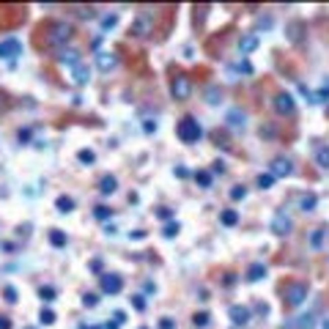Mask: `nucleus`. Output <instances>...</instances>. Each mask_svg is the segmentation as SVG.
I'll return each mask as SVG.
<instances>
[{
	"label": "nucleus",
	"mask_w": 329,
	"mask_h": 329,
	"mask_svg": "<svg viewBox=\"0 0 329 329\" xmlns=\"http://www.w3.org/2000/svg\"><path fill=\"white\" fill-rule=\"evenodd\" d=\"M176 135H178L181 143H198V140L203 137V126H200L192 116H187V118H181V121H178Z\"/></svg>",
	"instance_id": "1"
},
{
	"label": "nucleus",
	"mask_w": 329,
	"mask_h": 329,
	"mask_svg": "<svg viewBox=\"0 0 329 329\" xmlns=\"http://www.w3.org/2000/svg\"><path fill=\"white\" fill-rule=\"evenodd\" d=\"M71 36H75V28H71L69 22H52L50 30H47V44L50 47H63Z\"/></svg>",
	"instance_id": "2"
},
{
	"label": "nucleus",
	"mask_w": 329,
	"mask_h": 329,
	"mask_svg": "<svg viewBox=\"0 0 329 329\" xmlns=\"http://www.w3.org/2000/svg\"><path fill=\"white\" fill-rule=\"evenodd\" d=\"M283 299H285L288 307H299L302 302L307 299V285L299 283V280H294V283L283 285Z\"/></svg>",
	"instance_id": "3"
},
{
	"label": "nucleus",
	"mask_w": 329,
	"mask_h": 329,
	"mask_svg": "<svg viewBox=\"0 0 329 329\" xmlns=\"http://www.w3.org/2000/svg\"><path fill=\"white\" fill-rule=\"evenodd\" d=\"M170 93H173V99H178V102L190 99V93H192V80L187 77V75H176V77H173V83H170Z\"/></svg>",
	"instance_id": "4"
},
{
	"label": "nucleus",
	"mask_w": 329,
	"mask_h": 329,
	"mask_svg": "<svg viewBox=\"0 0 329 329\" xmlns=\"http://www.w3.org/2000/svg\"><path fill=\"white\" fill-rule=\"evenodd\" d=\"M99 283H102V291H104V294H110V297H116V294L124 291V280H121V274L104 272L102 277H99Z\"/></svg>",
	"instance_id": "5"
},
{
	"label": "nucleus",
	"mask_w": 329,
	"mask_h": 329,
	"mask_svg": "<svg viewBox=\"0 0 329 329\" xmlns=\"http://www.w3.org/2000/svg\"><path fill=\"white\" fill-rule=\"evenodd\" d=\"M228 315H231V321L236 326H247L252 321V313H250V307H244V305H231L228 307Z\"/></svg>",
	"instance_id": "6"
},
{
	"label": "nucleus",
	"mask_w": 329,
	"mask_h": 329,
	"mask_svg": "<svg viewBox=\"0 0 329 329\" xmlns=\"http://www.w3.org/2000/svg\"><path fill=\"white\" fill-rule=\"evenodd\" d=\"M272 104H274V110H277V116H291V113L297 110V102H294L291 93H277Z\"/></svg>",
	"instance_id": "7"
},
{
	"label": "nucleus",
	"mask_w": 329,
	"mask_h": 329,
	"mask_svg": "<svg viewBox=\"0 0 329 329\" xmlns=\"http://www.w3.org/2000/svg\"><path fill=\"white\" fill-rule=\"evenodd\" d=\"M291 228H294V223H291V217H288L285 211H277L272 217V231L277 233V236H288V233H291Z\"/></svg>",
	"instance_id": "8"
},
{
	"label": "nucleus",
	"mask_w": 329,
	"mask_h": 329,
	"mask_svg": "<svg viewBox=\"0 0 329 329\" xmlns=\"http://www.w3.org/2000/svg\"><path fill=\"white\" fill-rule=\"evenodd\" d=\"M17 55H22V44H19L17 39H3V42H0V58L14 60Z\"/></svg>",
	"instance_id": "9"
},
{
	"label": "nucleus",
	"mask_w": 329,
	"mask_h": 329,
	"mask_svg": "<svg viewBox=\"0 0 329 329\" xmlns=\"http://www.w3.org/2000/svg\"><path fill=\"white\" fill-rule=\"evenodd\" d=\"M291 173H294V165H291V159H285V157H277V159H272V176H274V178L291 176Z\"/></svg>",
	"instance_id": "10"
},
{
	"label": "nucleus",
	"mask_w": 329,
	"mask_h": 329,
	"mask_svg": "<svg viewBox=\"0 0 329 329\" xmlns=\"http://www.w3.org/2000/svg\"><path fill=\"white\" fill-rule=\"evenodd\" d=\"M58 60H60V63H63V66H71V69L83 63V58H80V50H71V47H69V50H66V47H63V50L58 52Z\"/></svg>",
	"instance_id": "11"
},
{
	"label": "nucleus",
	"mask_w": 329,
	"mask_h": 329,
	"mask_svg": "<svg viewBox=\"0 0 329 329\" xmlns=\"http://www.w3.org/2000/svg\"><path fill=\"white\" fill-rule=\"evenodd\" d=\"M258 44H261V39L255 36V33H247V36L239 39V52L241 55H250V52L258 50Z\"/></svg>",
	"instance_id": "12"
},
{
	"label": "nucleus",
	"mask_w": 329,
	"mask_h": 329,
	"mask_svg": "<svg viewBox=\"0 0 329 329\" xmlns=\"http://www.w3.org/2000/svg\"><path fill=\"white\" fill-rule=\"evenodd\" d=\"M96 66L102 71H113L118 66V55H116V52H99V55H96Z\"/></svg>",
	"instance_id": "13"
},
{
	"label": "nucleus",
	"mask_w": 329,
	"mask_h": 329,
	"mask_svg": "<svg viewBox=\"0 0 329 329\" xmlns=\"http://www.w3.org/2000/svg\"><path fill=\"white\" fill-rule=\"evenodd\" d=\"M129 33H132V36H137V39L149 36V33H151V19H149V17H137L135 22H132Z\"/></svg>",
	"instance_id": "14"
},
{
	"label": "nucleus",
	"mask_w": 329,
	"mask_h": 329,
	"mask_svg": "<svg viewBox=\"0 0 329 329\" xmlns=\"http://www.w3.org/2000/svg\"><path fill=\"white\" fill-rule=\"evenodd\" d=\"M71 80H75L77 85H85L91 80V69L85 63H80V66H75V69H71Z\"/></svg>",
	"instance_id": "15"
},
{
	"label": "nucleus",
	"mask_w": 329,
	"mask_h": 329,
	"mask_svg": "<svg viewBox=\"0 0 329 329\" xmlns=\"http://www.w3.org/2000/svg\"><path fill=\"white\" fill-rule=\"evenodd\" d=\"M285 30H288V42L299 44L302 42V33H305V22H299V19H297V22H291Z\"/></svg>",
	"instance_id": "16"
},
{
	"label": "nucleus",
	"mask_w": 329,
	"mask_h": 329,
	"mask_svg": "<svg viewBox=\"0 0 329 329\" xmlns=\"http://www.w3.org/2000/svg\"><path fill=\"white\" fill-rule=\"evenodd\" d=\"M118 190V181H116V176H104L102 181H99V192L102 195H113Z\"/></svg>",
	"instance_id": "17"
},
{
	"label": "nucleus",
	"mask_w": 329,
	"mask_h": 329,
	"mask_svg": "<svg viewBox=\"0 0 329 329\" xmlns=\"http://www.w3.org/2000/svg\"><path fill=\"white\" fill-rule=\"evenodd\" d=\"M261 277H266V266L264 264H252L250 269H247V280H250V283H258Z\"/></svg>",
	"instance_id": "18"
},
{
	"label": "nucleus",
	"mask_w": 329,
	"mask_h": 329,
	"mask_svg": "<svg viewBox=\"0 0 329 329\" xmlns=\"http://www.w3.org/2000/svg\"><path fill=\"white\" fill-rule=\"evenodd\" d=\"M55 209H58L60 214H69L71 209H75V200H71L69 195H60V198L55 200Z\"/></svg>",
	"instance_id": "19"
},
{
	"label": "nucleus",
	"mask_w": 329,
	"mask_h": 329,
	"mask_svg": "<svg viewBox=\"0 0 329 329\" xmlns=\"http://www.w3.org/2000/svg\"><path fill=\"white\" fill-rule=\"evenodd\" d=\"M315 165L329 170V145H321V149L315 151Z\"/></svg>",
	"instance_id": "20"
},
{
	"label": "nucleus",
	"mask_w": 329,
	"mask_h": 329,
	"mask_svg": "<svg viewBox=\"0 0 329 329\" xmlns=\"http://www.w3.org/2000/svg\"><path fill=\"white\" fill-rule=\"evenodd\" d=\"M71 11H75L80 19H93L96 17V9H93V6H71Z\"/></svg>",
	"instance_id": "21"
},
{
	"label": "nucleus",
	"mask_w": 329,
	"mask_h": 329,
	"mask_svg": "<svg viewBox=\"0 0 329 329\" xmlns=\"http://www.w3.org/2000/svg\"><path fill=\"white\" fill-rule=\"evenodd\" d=\"M206 102H209V104H220V102H223V91H220L217 85H209V88H206Z\"/></svg>",
	"instance_id": "22"
},
{
	"label": "nucleus",
	"mask_w": 329,
	"mask_h": 329,
	"mask_svg": "<svg viewBox=\"0 0 329 329\" xmlns=\"http://www.w3.org/2000/svg\"><path fill=\"white\" fill-rule=\"evenodd\" d=\"M297 326L299 329H313L315 326V313H302L297 318Z\"/></svg>",
	"instance_id": "23"
},
{
	"label": "nucleus",
	"mask_w": 329,
	"mask_h": 329,
	"mask_svg": "<svg viewBox=\"0 0 329 329\" xmlns=\"http://www.w3.org/2000/svg\"><path fill=\"white\" fill-rule=\"evenodd\" d=\"M220 223H223V225H228V228H233V225L239 223V214L233 211V209H225L223 214H220Z\"/></svg>",
	"instance_id": "24"
},
{
	"label": "nucleus",
	"mask_w": 329,
	"mask_h": 329,
	"mask_svg": "<svg viewBox=\"0 0 329 329\" xmlns=\"http://www.w3.org/2000/svg\"><path fill=\"white\" fill-rule=\"evenodd\" d=\"M315 203H318V200H315V195H302V198H299V209L302 211H313L315 209Z\"/></svg>",
	"instance_id": "25"
},
{
	"label": "nucleus",
	"mask_w": 329,
	"mask_h": 329,
	"mask_svg": "<svg viewBox=\"0 0 329 329\" xmlns=\"http://www.w3.org/2000/svg\"><path fill=\"white\" fill-rule=\"evenodd\" d=\"M77 159H80L83 165H93V162H96V154H93L91 149H80V151H77Z\"/></svg>",
	"instance_id": "26"
},
{
	"label": "nucleus",
	"mask_w": 329,
	"mask_h": 329,
	"mask_svg": "<svg viewBox=\"0 0 329 329\" xmlns=\"http://www.w3.org/2000/svg\"><path fill=\"white\" fill-rule=\"evenodd\" d=\"M195 181H198L203 190H209V187H211V173L209 170H198V173H195Z\"/></svg>",
	"instance_id": "27"
},
{
	"label": "nucleus",
	"mask_w": 329,
	"mask_h": 329,
	"mask_svg": "<svg viewBox=\"0 0 329 329\" xmlns=\"http://www.w3.org/2000/svg\"><path fill=\"white\" fill-rule=\"evenodd\" d=\"M50 244L52 247H66V233L63 231H50Z\"/></svg>",
	"instance_id": "28"
},
{
	"label": "nucleus",
	"mask_w": 329,
	"mask_h": 329,
	"mask_svg": "<svg viewBox=\"0 0 329 329\" xmlns=\"http://www.w3.org/2000/svg\"><path fill=\"white\" fill-rule=\"evenodd\" d=\"M228 124H231V126H244V113H241V110H231V113H228Z\"/></svg>",
	"instance_id": "29"
},
{
	"label": "nucleus",
	"mask_w": 329,
	"mask_h": 329,
	"mask_svg": "<svg viewBox=\"0 0 329 329\" xmlns=\"http://www.w3.org/2000/svg\"><path fill=\"white\" fill-rule=\"evenodd\" d=\"M255 184H258L261 190H269V187L274 184V176H272V173H261V176H258V181H255Z\"/></svg>",
	"instance_id": "30"
},
{
	"label": "nucleus",
	"mask_w": 329,
	"mask_h": 329,
	"mask_svg": "<svg viewBox=\"0 0 329 329\" xmlns=\"http://www.w3.org/2000/svg\"><path fill=\"white\" fill-rule=\"evenodd\" d=\"M39 297H42V302H52V299H55V288H52V285H42V288H39Z\"/></svg>",
	"instance_id": "31"
},
{
	"label": "nucleus",
	"mask_w": 329,
	"mask_h": 329,
	"mask_svg": "<svg viewBox=\"0 0 329 329\" xmlns=\"http://www.w3.org/2000/svg\"><path fill=\"white\" fill-rule=\"evenodd\" d=\"M3 299L9 302V305H14V302H17V288H14V285H6V291H3Z\"/></svg>",
	"instance_id": "32"
},
{
	"label": "nucleus",
	"mask_w": 329,
	"mask_h": 329,
	"mask_svg": "<svg viewBox=\"0 0 329 329\" xmlns=\"http://www.w3.org/2000/svg\"><path fill=\"white\" fill-rule=\"evenodd\" d=\"M178 231H181V225H178V223H167L162 233H165V236H167V239H173V236H176V233H178Z\"/></svg>",
	"instance_id": "33"
},
{
	"label": "nucleus",
	"mask_w": 329,
	"mask_h": 329,
	"mask_svg": "<svg viewBox=\"0 0 329 329\" xmlns=\"http://www.w3.org/2000/svg\"><path fill=\"white\" fill-rule=\"evenodd\" d=\"M39 321H42V324H47V326H50V324H55V313H52V310H42V315H39Z\"/></svg>",
	"instance_id": "34"
},
{
	"label": "nucleus",
	"mask_w": 329,
	"mask_h": 329,
	"mask_svg": "<svg viewBox=\"0 0 329 329\" xmlns=\"http://www.w3.org/2000/svg\"><path fill=\"white\" fill-rule=\"evenodd\" d=\"M231 198H233V200H244V198H247V187H233V190H231Z\"/></svg>",
	"instance_id": "35"
},
{
	"label": "nucleus",
	"mask_w": 329,
	"mask_h": 329,
	"mask_svg": "<svg viewBox=\"0 0 329 329\" xmlns=\"http://www.w3.org/2000/svg\"><path fill=\"white\" fill-rule=\"evenodd\" d=\"M324 231H326V228H318V231L313 233V236H310V247H321V239H324Z\"/></svg>",
	"instance_id": "36"
},
{
	"label": "nucleus",
	"mask_w": 329,
	"mask_h": 329,
	"mask_svg": "<svg viewBox=\"0 0 329 329\" xmlns=\"http://www.w3.org/2000/svg\"><path fill=\"white\" fill-rule=\"evenodd\" d=\"M209 318H211V315L209 313H195V326H206V324H209Z\"/></svg>",
	"instance_id": "37"
},
{
	"label": "nucleus",
	"mask_w": 329,
	"mask_h": 329,
	"mask_svg": "<svg viewBox=\"0 0 329 329\" xmlns=\"http://www.w3.org/2000/svg\"><path fill=\"white\" fill-rule=\"evenodd\" d=\"M83 305H85V307H96V305H99V297H96V294H85V297H83Z\"/></svg>",
	"instance_id": "38"
},
{
	"label": "nucleus",
	"mask_w": 329,
	"mask_h": 329,
	"mask_svg": "<svg viewBox=\"0 0 329 329\" xmlns=\"http://www.w3.org/2000/svg\"><path fill=\"white\" fill-rule=\"evenodd\" d=\"M93 214H96V220H107V217H110V209H107V206H96V211H93Z\"/></svg>",
	"instance_id": "39"
},
{
	"label": "nucleus",
	"mask_w": 329,
	"mask_h": 329,
	"mask_svg": "<svg viewBox=\"0 0 329 329\" xmlns=\"http://www.w3.org/2000/svg\"><path fill=\"white\" fill-rule=\"evenodd\" d=\"M116 22H118V17H116V14H110V17H104V19H102V28H104V30H110Z\"/></svg>",
	"instance_id": "40"
},
{
	"label": "nucleus",
	"mask_w": 329,
	"mask_h": 329,
	"mask_svg": "<svg viewBox=\"0 0 329 329\" xmlns=\"http://www.w3.org/2000/svg\"><path fill=\"white\" fill-rule=\"evenodd\" d=\"M313 102H326V99H329V88H324V91H318V93H313Z\"/></svg>",
	"instance_id": "41"
},
{
	"label": "nucleus",
	"mask_w": 329,
	"mask_h": 329,
	"mask_svg": "<svg viewBox=\"0 0 329 329\" xmlns=\"http://www.w3.org/2000/svg\"><path fill=\"white\" fill-rule=\"evenodd\" d=\"M19 143H25V140H30V129H19Z\"/></svg>",
	"instance_id": "42"
},
{
	"label": "nucleus",
	"mask_w": 329,
	"mask_h": 329,
	"mask_svg": "<svg viewBox=\"0 0 329 329\" xmlns=\"http://www.w3.org/2000/svg\"><path fill=\"white\" fill-rule=\"evenodd\" d=\"M176 324H173V318H162V324H159V329H173Z\"/></svg>",
	"instance_id": "43"
},
{
	"label": "nucleus",
	"mask_w": 329,
	"mask_h": 329,
	"mask_svg": "<svg viewBox=\"0 0 329 329\" xmlns=\"http://www.w3.org/2000/svg\"><path fill=\"white\" fill-rule=\"evenodd\" d=\"M113 318H116L118 324H124V321H126V315H124V310H116V313H113Z\"/></svg>",
	"instance_id": "44"
},
{
	"label": "nucleus",
	"mask_w": 329,
	"mask_h": 329,
	"mask_svg": "<svg viewBox=\"0 0 329 329\" xmlns=\"http://www.w3.org/2000/svg\"><path fill=\"white\" fill-rule=\"evenodd\" d=\"M0 329H11V321L6 315H0Z\"/></svg>",
	"instance_id": "45"
},
{
	"label": "nucleus",
	"mask_w": 329,
	"mask_h": 329,
	"mask_svg": "<svg viewBox=\"0 0 329 329\" xmlns=\"http://www.w3.org/2000/svg\"><path fill=\"white\" fill-rule=\"evenodd\" d=\"M132 302H135V307H137V310H143V307H145V302H143V297H135V299H132Z\"/></svg>",
	"instance_id": "46"
},
{
	"label": "nucleus",
	"mask_w": 329,
	"mask_h": 329,
	"mask_svg": "<svg viewBox=\"0 0 329 329\" xmlns=\"http://www.w3.org/2000/svg\"><path fill=\"white\" fill-rule=\"evenodd\" d=\"M157 214H159V217H162V220H167V217H170V209H159Z\"/></svg>",
	"instance_id": "47"
},
{
	"label": "nucleus",
	"mask_w": 329,
	"mask_h": 329,
	"mask_svg": "<svg viewBox=\"0 0 329 329\" xmlns=\"http://www.w3.org/2000/svg\"><path fill=\"white\" fill-rule=\"evenodd\" d=\"M118 326H121V324H118V321H113V324H107L104 329H118Z\"/></svg>",
	"instance_id": "48"
},
{
	"label": "nucleus",
	"mask_w": 329,
	"mask_h": 329,
	"mask_svg": "<svg viewBox=\"0 0 329 329\" xmlns=\"http://www.w3.org/2000/svg\"><path fill=\"white\" fill-rule=\"evenodd\" d=\"M324 329H329V321H324Z\"/></svg>",
	"instance_id": "49"
},
{
	"label": "nucleus",
	"mask_w": 329,
	"mask_h": 329,
	"mask_svg": "<svg viewBox=\"0 0 329 329\" xmlns=\"http://www.w3.org/2000/svg\"><path fill=\"white\" fill-rule=\"evenodd\" d=\"M0 107H3V96H0Z\"/></svg>",
	"instance_id": "50"
},
{
	"label": "nucleus",
	"mask_w": 329,
	"mask_h": 329,
	"mask_svg": "<svg viewBox=\"0 0 329 329\" xmlns=\"http://www.w3.org/2000/svg\"><path fill=\"white\" fill-rule=\"evenodd\" d=\"M326 116H329V104H326Z\"/></svg>",
	"instance_id": "51"
},
{
	"label": "nucleus",
	"mask_w": 329,
	"mask_h": 329,
	"mask_svg": "<svg viewBox=\"0 0 329 329\" xmlns=\"http://www.w3.org/2000/svg\"><path fill=\"white\" fill-rule=\"evenodd\" d=\"M88 329H99V326H88Z\"/></svg>",
	"instance_id": "52"
},
{
	"label": "nucleus",
	"mask_w": 329,
	"mask_h": 329,
	"mask_svg": "<svg viewBox=\"0 0 329 329\" xmlns=\"http://www.w3.org/2000/svg\"><path fill=\"white\" fill-rule=\"evenodd\" d=\"M28 329H33V326H28Z\"/></svg>",
	"instance_id": "53"
}]
</instances>
